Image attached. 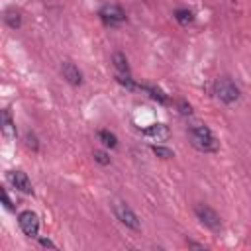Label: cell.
I'll return each mask as SVG.
<instances>
[{
	"label": "cell",
	"instance_id": "6da1fadb",
	"mask_svg": "<svg viewBox=\"0 0 251 251\" xmlns=\"http://www.w3.org/2000/svg\"><path fill=\"white\" fill-rule=\"evenodd\" d=\"M188 137H190V143L202 151V153H214L218 149V141L214 137V133L210 131L208 126L204 124H194L188 127Z\"/></svg>",
	"mask_w": 251,
	"mask_h": 251
},
{
	"label": "cell",
	"instance_id": "7a4b0ae2",
	"mask_svg": "<svg viewBox=\"0 0 251 251\" xmlns=\"http://www.w3.org/2000/svg\"><path fill=\"white\" fill-rule=\"evenodd\" d=\"M112 210H114V214H116V218L126 226V227H129V229H139L141 227V224H139V218H137V214L126 204V202H122V200H114L112 202Z\"/></svg>",
	"mask_w": 251,
	"mask_h": 251
},
{
	"label": "cell",
	"instance_id": "3957f363",
	"mask_svg": "<svg viewBox=\"0 0 251 251\" xmlns=\"http://www.w3.org/2000/svg\"><path fill=\"white\" fill-rule=\"evenodd\" d=\"M214 92L224 104H233L239 100V88L229 78H218L214 84Z\"/></svg>",
	"mask_w": 251,
	"mask_h": 251
},
{
	"label": "cell",
	"instance_id": "277c9868",
	"mask_svg": "<svg viewBox=\"0 0 251 251\" xmlns=\"http://www.w3.org/2000/svg\"><path fill=\"white\" fill-rule=\"evenodd\" d=\"M194 212H196V218H198L206 227H210V229H214V231H218V229L222 227V220H220V216H218L216 210H212L210 206H206V204H198V206L194 208Z\"/></svg>",
	"mask_w": 251,
	"mask_h": 251
},
{
	"label": "cell",
	"instance_id": "5b68a950",
	"mask_svg": "<svg viewBox=\"0 0 251 251\" xmlns=\"http://www.w3.org/2000/svg\"><path fill=\"white\" fill-rule=\"evenodd\" d=\"M18 222H20L22 231H24L27 237H37V231H39V218H37L35 212H31V210L20 212Z\"/></svg>",
	"mask_w": 251,
	"mask_h": 251
},
{
	"label": "cell",
	"instance_id": "8992f818",
	"mask_svg": "<svg viewBox=\"0 0 251 251\" xmlns=\"http://www.w3.org/2000/svg\"><path fill=\"white\" fill-rule=\"evenodd\" d=\"M100 20L106 25H118L126 20V14L118 4H106L100 8Z\"/></svg>",
	"mask_w": 251,
	"mask_h": 251
},
{
	"label": "cell",
	"instance_id": "52a82bcc",
	"mask_svg": "<svg viewBox=\"0 0 251 251\" xmlns=\"http://www.w3.org/2000/svg\"><path fill=\"white\" fill-rule=\"evenodd\" d=\"M8 180L12 182V186L24 194H31L33 188H31V180L27 178V175L24 171H10L8 173Z\"/></svg>",
	"mask_w": 251,
	"mask_h": 251
},
{
	"label": "cell",
	"instance_id": "ba28073f",
	"mask_svg": "<svg viewBox=\"0 0 251 251\" xmlns=\"http://www.w3.org/2000/svg\"><path fill=\"white\" fill-rule=\"evenodd\" d=\"M61 73H63V78L73 84V86H80L82 84V73L78 71V67L71 61H63L61 63Z\"/></svg>",
	"mask_w": 251,
	"mask_h": 251
},
{
	"label": "cell",
	"instance_id": "9c48e42d",
	"mask_svg": "<svg viewBox=\"0 0 251 251\" xmlns=\"http://www.w3.org/2000/svg\"><path fill=\"white\" fill-rule=\"evenodd\" d=\"M143 135L149 137L151 141H163V139L169 137V129H167L165 124H153L147 129H143Z\"/></svg>",
	"mask_w": 251,
	"mask_h": 251
},
{
	"label": "cell",
	"instance_id": "30bf717a",
	"mask_svg": "<svg viewBox=\"0 0 251 251\" xmlns=\"http://www.w3.org/2000/svg\"><path fill=\"white\" fill-rule=\"evenodd\" d=\"M2 133L8 137V139H14L16 137V126L12 122V116L8 110L2 112Z\"/></svg>",
	"mask_w": 251,
	"mask_h": 251
},
{
	"label": "cell",
	"instance_id": "8fae6325",
	"mask_svg": "<svg viewBox=\"0 0 251 251\" xmlns=\"http://www.w3.org/2000/svg\"><path fill=\"white\" fill-rule=\"evenodd\" d=\"M112 63H114L118 75H129V65H127V59H126L124 53H114Z\"/></svg>",
	"mask_w": 251,
	"mask_h": 251
},
{
	"label": "cell",
	"instance_id": "7c38bea8",
	"mask_svg": "<svg viewBox=\"0 0 251 251\" xmlns=\"http://www.w3.org/2000/svg\"><path fill=\"white\" fill-rule=\"evenodd\" d=\"M4 20H6V24H8L12 29H16V27L22 25V18H20V12H18L16 8H8L6 14H4Z\"/></svg>",
	"mask_w": 251,
	"mask_h": 251
},
{
	"label": "cell",
	"instance_id": "4fadbf2b",
	"mask_svg": "<svg viewBox=\"0 0 251 251\" xmlns=\"http://www.w3.org/2000/svg\"><path fill=\"white\" fill-rule=\"evenodd\" d=\"M175 18H176V22L182 24V25H188V24H192V20H194L192 12H190V10H184V8L176 10V12H175Z\"/></svg>",
	"mask_w": 251,
	"mask_h": 251
},
{
	"label": "cell",
	"instance_id": "5bb4252c",
	"mask_svg": "<svg viewBox=\"0 0 251 251\" xmlns=\"http://www.w3.org/2000/svg\"><path fill=\"white\" fill-rule=\"evenodd\" d=\"M98 137H100V141H102L106 147H116V145H118L116 135H114V133H110L108 129H100V131H98Z\"/></svg>",
	"mask_w": 251,
	"mask_h": 251
},
{
	"label": "cell",
	"instance_id": "9a60e30c",
	"mask_svg": "<svg viewBox=\"0 0 251 251\" xmlns=\"http://www.w3.org/2000/svg\"><path fill=\"white\" fill-rule=\"evenodd\" d=\"M141 88H145V90H147V92L151 94V98H155V100H159L161 104H167V100H169V98H167V96L163 94V90H159L157 86H149V84H143Z\"/></svg>",
	"mask_w": 251,
	"mask_h": 251
},
{
	"label": "cell",
	"instance_id": "2e32d148",
	"mask_svg": "<svg viewBox=\"0 0 251 251\" xmlns=\"http://www.w3.org/2000/svg\"><path fill=\"white\" fill-rule=\"evenodd\" d=\"M153 153L159 155L161 159H171L173 157V151L167 149V147H159V145H153Z\"/></svg>",
	"mask_w": 251,
	"mask_h": 251
},
{
	"label": "cell",
	"instance_id": "e0dca14e",
	"mask_svg": "<svg viewBox=\"0 0 251 251\" xmlns=\"http://www.w3.org/2000/svg\"><path fill=\"white\" fill-rule=\"evenodd\" d=\"M94 159H96L100 165H108V163H110V157H108L104 151H94Z\"/></svg>",
	"mask_w": 251,
	"mask_h": 251
},
{
	"label": "cell",
	"instance_id": "ac0fdd59",
	"mask_svg": "<svg viewBox=\"0 0 251 251\" xmlns=\"http://www.w3.org/2000/svg\"><path fill=\"white\" fill-rule=\"evenodd\" d=\"M178 108H180V114H184V116H190V112H192L190 104H186L184 100H180V102H178Z\"/></svg>",
	"mask_w": 251,
	"mask_h": 251
},
{
	"label": "cell",
	"instance_id": "d6986e66",
	"mask_svg": "<svg viewBox=\"0 0 251 251\" xmlns=\"http://www.w3.org/2000/svg\"><path fill=\"white\" fill-rule=\"evenodd\" d=\"M25 141H27V147H31L33 151H37V139H35V135L27 133V135H25Z\"/></svg>",
	"mask_w": 251,
	"mask_h": 251
},
{
	"label": "cell",
	"instance_id": "ffe728a7",
	"mask_svg": "<svg viewBox=\"0 0 251 251\" xmlns=\"http://www.w3.org/2000/svg\"><path fill=\"white\" fill-rule=\"evenodd\" d=\"M2 200H4L6 208H12V204H10V198H8V192H6V190H2Z\"/></svg>",
	"mask_w": 251,
	"mask_h": 251
},
{
	"label": "cell",
	"instance_id": "44dd1931",
	"mask_svg": "<svg viewBox=\"0 0 251 251\" xmlns=\"http://www.w3.org/2000/svg\"><path fill=\"white\" fill-rule=\"evenodd\" d=\"M41 245H43V247H55V245H53L49 239H41Z\"/></svg>",
	"mask_w": 251,
	"mask_h": 251
}]
</instances>
